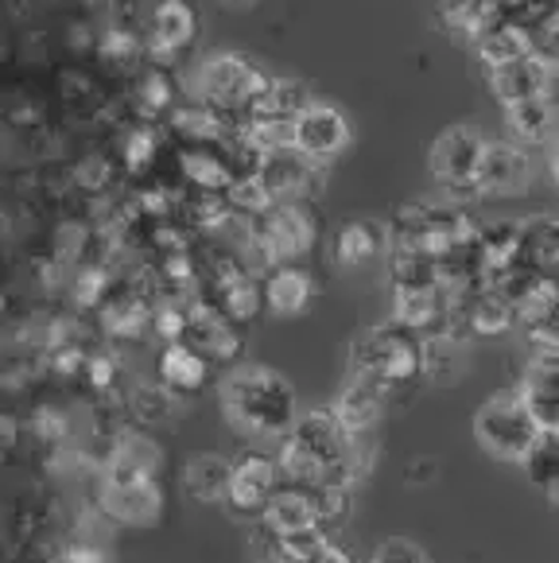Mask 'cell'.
<instances>
[{"label":"cell","instance_id":"obj_44","mask_svg":"<svg viewBox=\"0 0 559 563\" xmlns=\"http://www.w3.org/2000/svg\"><path fill=\"white\" fill-rule=\"evenodd\" d=\"M528 342H533V346H551V350H559V303L551 307L548 316L544 319H536L533 327H528Z\"/></svg>","mask_w":559,"mask_h":563},{"label":"cell","instance_id":"obj_25","mask_svg":"<svg viewBox=\"0 0 559 563\" xmlns=\"http://www.w3.org/2000/svg\"><path fill=\"white\" fill-rule=\"evenodd\" d=\"M443 288L439 291H396L393 296V323L404 331L419 334V339H431V334L443 331Z\"/></svg>","mask_w":559,"mask_h":563},{"label":"cell","instance_id":"obj_18","mask_svg":"<svg viewBox=\"0 0 559 563\" xmlns=\"http://www.w3.org/2000/svg\"><path fill=\"white\" fill-rule=\"evenodd\" d=\"M548 86H551V67L540 55L517 58L509 67L490 70V93L502 101V109L520 106V101H533V98H548Z\"/></svg>","mask_w":559,"mask_h":563},{"label":"cell","instance_id":"obj_12","mask_svg":"<svg viewBox=\"0 0 559 563\" xmlns=\"http://www.w3.org/2000/svg\"><path fill=\"white\" fill-rule=\"evenodd\" d=\"M485 136L474 124H451L447 133L436 136V144L428 148V167L443 187L451 183H474L478 164L485 156Z\"/></svg>","mask_w":559,"mask_h":563},{"label":"cell","instance_id":"obj_21","mask_svg":"<svg viewBox=\"0 0 559 563\" xmlns=\"http://www.w3.org/2000/svg\"><path fill=\"white\" fill-rule=\"evenodd\" d=\"M517 265L551 276L559 265V222L551 214L520 218L517 222Z\"/></svg>","mask_w":559,"mask_h":563},{"label":"cell","instance_id":"obj_34","mask_svg":"<svg viewBox=\"0 0 559 563\" xmlns=\"http://www.w3.org/2000/svg\"><path fill=\"white\" fill-rule=\"evenodd\" d=\"M132 98H136V109L149 121H156V117H172V109L179 106V90H175V78L167 67H152L140 75L136 90H132Z\"/></svg>","mask_w":559,"mask_h":563},{"label":"cell","instance_id":"obj_42","mask_svg":"<svg viewBox=\"0 0 559 563\" xmlns=\"http://www.w3.org/2000/svg\"><path fill=\"white\" fill-rule=\"evenodd\" d=\"M75 179H78V187H86V191H106L109 183H113V164H109L106 156H90L78 164Z\"/></svg>","mask_w":559,"mask_h":563},{"label":"cell","instance_id":"obj_53","mask_svg":"<svg viewBox=\"0 0 559 563\" xmlns=\"http://www.w3.org/2000/svg\"><path fill=\"white\" fill-rule=\"evenodd\" d=\"M551 218H556V222H559V210H556V214H551Z\"/></svg>","mask_w":559,"mask_h":563},{"label":"cell","instance_id":"obj_11","mask_svg":"<svg viewBox=\"0 0 559 563\" xmlns=\"http://www.w3.org/2000/svg\"><path fill=\"white\" fill-rule=\"evenodd\" d=\"M183 342H187L195 354H202L210 365H233L241 357V327L230 323V319L218 311L215 303H198L187 307V331H183Z\"/></svg>","mask_w":559,"mask_h":563},{"label":"cell","instance_id":"obj_46","mask_svg":"<svg viewBox=\"0 0 559 563\" xmlns=\"http://www.w3.org/2000/svg\"><path fill=\"white\" fill-rule=\"evenodd\" d=\"M136 51H140V43H136V35L132 32H121V27H113V32H106V40H101V55L106 58H136Z\"/></svg>","mask_w":559,"mask_h":563},{"label":"cell","instance_id":"obj_45","mask_svg":"<svg viewBox=\"0 0 559 563\" xmlns=\"http://www.w3.org/2000/svg\"><path fill=\"white\" fill-rule=\"evenodd\" d=\"M55 563H113V555H109L101 544H90V540H75V544L63 548V555H58Z\"/></svg>","mask_w":559,"mask_h":563},{"label":"cell","instance_id":"obj_43","mask_svg":"<svg viewBox=\"0 0 559 563\" xmlns=\"http://www.w3.org/2000/svg\"><path fill=\"white\" fill-rule=\"evenodd\" d=\"M86 377H90L94 389H113L117 377H121V362L113 354H90L86 357Z\"/></svg>","mask_w":559,"mask_h":563},{"label":"cell","instance_id":"obj_28","mask_svg":"<svg viewBox=\"0 0 559 563\" xmlns=\"http://www.w3.org/2000/svg\"><path fill=\"white\" fill-rule=\"evenodd\" d=\"M467 319L474 339H497L517 327V311L497 288H474L467 296Z\"/></svg>","mask_w":559,"mask_h":563},{"label":"cell","instance_id":"obj_37","mask_svg":"<svg viewBox=\"0 0 559 563\" xmlns=\"http://www.w3.org/2000/svg\"><path fill=\"white\" fill-rule=\"evenodd\" d=\"M272 544V560L276 563H307L330 544V532L311 525L304 532H292V537H280V540H268Z\"/></svg>","mask_w":559,"mask_h":563},{"label":"cell","instance_id":"obj_35","mask_svg":"<svg viewBox=\"0 0 559 563\" xmlns=\"http://www.w3.org/2000/svg\"><path fill=\"white\" fill-rule=\"evenodd\" d=\"M124 408L140 428H156V423H167L175 416V397L160 382H136L124 397Z\"/></svg>","mask_w":559,"mask_h":563},{"label":"cell","instance_id":"obj_9","mask_svg":"<svg viewBox=\"0 0 559 563\" xmlns=\"http://www.w3.org/2000/svg\"><path fill=\"white\" fill-rule=\"evenodd\" d=\"M98 514L117 529H152L164 514L160 482H106L98 486Z\"/></svg>","mask_w":559,"mask_h":563},{"label":"cell","instance_id":"obj_10","mask_svg":"<svg viewBox=\"0 0 559 563\" xmlns=\"http://www.w3.org/2000/svg\"><path fill=\"white\" fill-rule=\"evenodd\" d=\"M517 393L544 435H559V350L536 346L520 373Z\"/></svg>","mask_w":559,"mask_h":563},{"label":"cell","instance_id":"obj_47","mask_svg":"<svg viewBox=\"0 0 559 563\" xmlns=\"http://www.w3.org/2000/svg\"><path fill=\"white\" fill-rule=\"evenodd\" d=\"M307 563H354V560H350V552H346L342 544H335V540H330V544L322 548L315 560H307Z\"/></svg>","mask_w":559,"mask_h":563},{"label":"cell","instance_id":"obj_48","mask_svg":"<svg viewBox=\"0 0 559 563\" xmlns=\"http://www.w3.org/2000/svg\"><path fill=\"white\" fill-rule=\"evenodd\" d=\"M408 478L412 482H431V478H436V463H431V459H419V463L412 466Z\"/></svg>","mask_w":559,"mask_h":563},{"label":"cell","instance_id":"obj_40","mask_svg":"<svg viewBox=\"0 0 559 563\" xmlns=\"http://www.w3.org/2000/svg\"><path fill=\"white\" fill-rule=\"evenodd\" d=\"M370 563H428V555H424V548H419L416 540L388 537L377 544V552H373Z\"/></svg>","mask_w":559,"mask_h":563},{"label":"cell","instance_id":"obj_38","mask_svg":"<svg viewBox=\"0 0 559 563\" xmlns=\"http://www.w3.org/2000/svg\"><path fill=\"white\" fill-rule=\"evenodd\" d=\"M121 156H124V167H129L132 175L149 172L160 156V129H152V124H136V129H129L124 141H121Z\"/></svg>","mask_w":559,"mask_h":563},{"label":"cell","instance_id":"obj_7","mask_svg":"<svg viewBox=\"0 0 559 563\" xmlns=\"http://www.w3.org/2000/svg\"><path fill=\"white\" fill-rule=\"evenodd\" d=\"M256 183H261L264 195H268L272 202H307L322 191L327 167L307 159L304 152L292 144V148H276L261 159Z\"/></svg>","mask_w":559,"mask_h":563},{"label":"cell","instance_id":"obj_22","mask_svg":"<svg viewBox=\"0 0 559 563\" xmlns=\"http://www.w3.org/2000/svg\"><path fill=\"white\" fill-rule=\"evenodd\" d=\"M556 121H559V113L551 98H533V101H520V106L505 109L509 144H517V148H525V152L548 144L551 133H556Z\"/></svg>","mask_w":559,"mask_h":563},{"label":"cell","instance_id":"obj_17","mask_svg":"<svg viewBox=\"0 0 559 563\" xmlns=\"http://www.w3.org/2000/svg\"><path fill=\"white\" fill-rule=\"evenodd\" d=\"M474 55L482 58L485 70L509 67V63H517V58L536 55L533 24H528V20H517V16L494 20V24L482 32V40L474 43Z\"/></svg>","mask_w":559,"mask_h":563},{"label":"cell","instance_id":"obj_31","mask_svg":"<svg viewBox=\"0 0 559 563\" xmlns=\"http://www.w3.org/2000/svg\"><path fill=\"white\" fill-rule=\"evenodd\" d=\"M206 303H215L218 311L230 319V323L245 327L264 311L261 280H256V276H249V273H241V276H233V280H226L222 288L210 291V296H206Z\"/></svg>","mask_w":559,"mask_h":563},{"label":"cell","instance_id":"obj_6","mask_svg":"<svg viewBox=\"0 0 559 563\" xmlns=\"http://www.w3.org/2000/svg\"><path fill=\"white\" fill-rule=\"evenodd\" d=\"M253 225L272 265H292L307 257L319 241V222L307 210V202H272L261 218H253Z\"/></svg>","mask_w":559,"mask_h":563},{"label":"cell","instance_id":"obj_13","mask_svg":"<svg viewBox=\"0 0 559 563\" xmlns=\"http://www.w3.org/2000/svg\"><path fill=\"white\" fill-rule=\"evenodd\" d=\"M296 148L322 167L342 156L350 148V121H346L342 109L327 106V101H311L296 117Z\"/></svg>","mask_w":559,"mask_h":563},{"label":"cell","instance_id":"obj_36","mask_svg":"<svg viewBox=\"0 0 559 563\" xmlns=\"http://www.w3.org/2000/svg\"><path fill=\"white\" fill-rule=\"evenodd\" d=\"M520 466H525L528 482L548 497L559 486V435H540Z\"/></svg>","mask_w":559,"mask_h":563},{"label":"cell","instance_id":"obj_24","mask_svg":"<svg viewBox=\"0 0 559 563\" xmlns=\"http://www.w3.org/2000/svg\"><path fill=\"white\" fill-rule=\"evenodd\" d=\"M385 261H388V280H393V296L396 291H439V268L431 253L388 241Z\"/></svg>","mask_w":559,"mask_h":563},{"label":"cell","instance_id":"obj_8","mask_svg":"<svg viewBox=\"0 0 559 563\" xmlns=\"http://www.w3.org/2000/svg\"><path fill=\"white\" fill-rule=\"evenodd\" d=\"M280 486H284V482H280L276 459L261 455V451H245L241 459H233L226 506H230V514L241 517V521H261L264 506H268Z\"/></svg>","mask_w":559,"mask_h":563},{"label":"cell","instance_id":"obj_26","mask_svg":"<svg viewBox=\"0 0 559 563\" xmlns=\"http://www.w3.org/2000/svg\"><path fill=\"white\" fill-rule=\"evenodd\" d=\"M311 106V93L304 82L292 78H272L268 90L249 106L245 121H276V124H296V117Z\"/></svg>","mask_w":559,"mask_h":563},{"label":"cell","instance_id":"obj_4","mask_svg":"<svg viewBox=\"0 0 559 563\" xmlns=\"http://www.w3.org/2000/svg\"><path fill=\"white\" fill-rule=\"evenodd\" d=\"M474 435L490 455L505 459V463H525V455L544 431L536 428L533 412L525 408L517 385H513V389L482 400V408L474 412Z\"/></svg>","mask_w":559,"mask_h":563},{"label":"cell","instance_id":"obj_32","mask_svg":"<svg viewBox=\"0 0 559 563\" xmlns=\"http://www.w3.org/2000/svg\"><path fill=\"white\" fill-rule=\"evenodd\" d=\"M478 257H482V268H485V284H490V276L517 265V222H482Z\"/></svg>","mask_w":559,"mask_h":563},{"label":"cell","instance_id":"obj_16","mask_svg":"<svg viewBox=\"0 0 559 563\" xmlns=\"http://www.w3.org/2000/svg\"><path fill=\"white\" fill-rule=\"evenodd\" d=\"M478 191L482 195H520L533 183V159L525 148L509 141H490L485 144V156L478 164Z\"/></svg>","mask_w":559,"mask_h":563},{"label":"cell","instance_id":"obj_50","mask_svg":"<svg viewBox=\"0 0 559 563\" xmlns=\"http://www.w3.org/2000/svg\"><path fill=\"white\" fill-rule=\"evenodd\" d=\"M551 179H556V191H559V148L551 152Z\"/></svg>","mask_w":559,"mask_h":563},{"label":"cell","instance_id":"obj_20","mask_svg":"<svg viewBox=\"0 0 559 563\" xmlns=\"http://www.w3.org/2000/svg\"><path fill=\"white\" fill-rule=\"evenodd\" d=\"M261 299H264V311H272V316L296 319L311 307L315 284L296 265H276L261 276Z\"/></svg>","mask_w":559,"mask_h":563},{"label":"cell","instance_id":"obj_30","mask_svg":"<svg viewBox=\"0 0 559 563\" xmlns=\"http://www.w3.org/2000/svg\"><path fill=\"white\" fill-rule=\"evenodd\" d=\"M385 249H388V230H381L373 222H350L335 233V257L346 268L373 265Z\"/></svg>","mask_w":559,"mask_h":563},{"label":"cell","instance_id":"obj_3","mask_svg":"<svg viewBox=\"0 0 559 563\" xmlns=\"http://www.w3.org/2000/svg\"><path fill=\"white\" fill-rule=\"evenodd\" d=\"M272 75H264L253 58L233 55V51H222V55L202 58V67L195 75L198 86V101H206L210 109H218L222 117H230L241 129L249 106L268 90Z\"/></svg>","mask_w":559,"mask_h":563},{"label":"cell","instance_id":"obj_33","mask_svg":"<svg viewBox=\"0 0 559 563\" xmlns=\"http://www.w3.org/2000/svg\"><path fill=\"white\" fill-rule=\"evenodd\" d=\"M304 494L311 501L319 529H335V525L350 521V514H354V486L350 482H315Z\"/></svg>","mask_w":559,"mask_h":563},{"label":"cell","instance_id":"obj_19","mask_svg":"<svg viewBox=\"0 0 559 563\" xmlns=\"http://www.w3.org/2000/svg\"><path fill=\"white\" fill-rule=\"evenodd\" d=\"M156 382L172 393L175 400H187L210 385V362L187 346V342H172L160 350L156 357Z\"/></svg>","mask_w":559,"mask_h":563},{"label":"cell","instance_id":"obj_5","mask_svg":"<svg viewBox=\"0 0 559 563\" xmlns=\"http://www.w3.org/2000/svg\"><path fill=\"white\" fill-rule=\"evenodd\" d=\"M280 443L296 448L327 482H350V459H354L358 435H350L330 408L299 412L296 423H292V431ZM350 486H354V482H350Z\"/></svg>","mask_w":559,"mask_h":563},{"label":"cell","instance_id":"obj_27","mask_svg":"<svg viewBox=\"0 0 559 563\" xmlns=\"http://www.w3.org/2000/svg\"><path fill=\"white\" fill-rule=\"evenodd\" d=\"M230 471L233 463L215 451L206 455H195L183 471V494L202 501V506H215V501H226V489H230Z\"/></svg>","mask_w":559,"mask_h":563},{"label":"cell","instance_id":"obj_49","mask_svg":"<svg viewBox=\"0 0 559 563\" xmlns=\"http://www.w3.org/2000/svg\"><path fill=\"white\" fill-rule=\"evenodd\" d=\"M226 9H256V4H261V0H222Z\"/></svg>","mask_w":559,"mask_h":563},{"label":"cell","instance_id":"obj_51","mask_svg":"<svg viewBox=\"0 0 559 563\" xmlns=\"http://www.w3.org/2000/svg\"><path fill=\"white\" fill-rule=\"evenodd\" d=\"M548 501H551V506L559 509V486H556V489H551V494H548Z\"/></svg>","mask_w":559,"mask_h":563},{"label":"cell","instance_id":"obj_23","mask_svg":"<svg viewBox=\"0 0 559 563\" xmlns=\"http://www.w3.org/2000/svg\"><path fill=\"white\" fill-rule=\"evenodd\" d=\"M256 525H261V532L268 540H280V537H292V532L311 529V525H319V521H315V509H311V501H307L304 489L280 486L276 494H272L268 506H264V514Z\"/></svg>","mask_w":559,"mask_h":563},{"label":"cell","instance_id":"obj_14","mask_svg":"<svg viewBox=\"0 0 559 563\" xmlns=\"http://www.w3.org/2000/svg\"><path fill=\"white\" fill-rule=\"evenodd\" d=\"M393 400L396 397L381 382L362 377V373H350V377H346V385L338 389L330 412L338 416V423H342L350 435H365V431L377 428V420L385 416V408L393 405Z\"/></svg>","mask_w":559,"mask_h":563},{"label":"cell","instance_id":"obj_1","mask_svg":"<svg viewBox=\"0 0 559 563\" xmlns=\"http://www.w3.org/2000/svg\"><path fill=\"white\" fill-rule=\"evenodd\" d=\"M222 405L233 428L253 440H284L299 416L292 382L268 365H238L222 385Z\"/></svg>","mask_w":559,"mask_h":563},{"label":"cell","instance_id":"obj_54","mask_svg":"<svg viewBox=\"0 0 559 563\" xmlns=\"http://www.w3.org/2000/svg\"><path fill=\"white\" fill-rule=\"evenodd\" d=\"M264 563H276V560H264Z\"/></svg>","mask_w":559,"mask_h":563},{"label":"cell","instance_id":"obj_39","mask_svg":"<svg viewBox=\"0 0 559 563\" xmlns=\"http://www.w3.org/2000/svg\"><path fill=\"white\" fill-rule=\"evenodd\" d=\"M533 35H536V55L551 70H559V4H551L544 16L533 20Z\"/></svg>","mask_w":559,"mask_h":563},{"label":"cell","instance_id":"obj_29","mask_svg":"<svg viewBox=\"0 0 559 563\" xmlns=\"http://www.w3.org/2000/svg\"><path fill=\"white\" fill-rule=\"evenodd\" d=\"M467 369V346L447 334L419 339V377L431 385H454Z\"/></svg>","mask_w":559,"mask_h":563},{"label":"cell","instance_id":"obj_2","mask_svg":"<svg viewBox=\"0 0 559 563\" xmlns=\"http://www.w3.org/2000/svg\"><path fill=\"white\" fill-rule=\"evenodd\" d=\"M350 373L373 377L393 397H401L419 382V334L396 327L393 319L373 327L350 350Z\"/></svg>","mask_w":559,"mask_h":563},{"label":"cell","instance_id":"obj_15","mask_svg":"<svg viewBox=\"0 0 559 563\" xmlns=\"http://www.w3.org/2000/svg\"><path fill=\"white\" fill-rule=\"evenodd\" d=\"M198 40V16L187 0H164L149 20V55L156 67H172L183 51H190Z\"/></svg>","mask_w":559,"mask_h":563},{"label":"cell","instance_id":"obj_41","mask_svg":"<svg viewBox=\"0 0 559 563\" xmlns=\"http://www.w3.org/2000/svg\"><path fill=\"white\" fill-rule=\"evenodd\" d=\"M109 291V273L101 265H90L78 273V284H75V299L83 307H98Z\"/></svg>","mask_w":559,"mask_h":563},{"label":"cell","instance_id":"obj_52","mask_svg":"<svg viewBox=\"0 0 559 563\" xmlns=\"http://www.w3.org/2000/svg\"><path fill=\"white\" fill-rule=\"evenodd\" d=\"M86 4H106V0H86Z\"/></svg>","mask_w":559,"mask_h":563}]
</instances>
